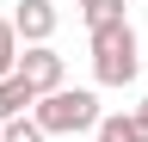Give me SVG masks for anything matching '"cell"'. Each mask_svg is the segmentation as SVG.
Wrapping results in <instances>:
<instances>
[{"label":"cell","instance_id":"4","mask_svg":"<svg viewBox=\"0 0 148 142\" xmlns=\"http://www.w3.org/2000/svg\"><path fill=\"white\" fill-rule=\"evenodd\" d=\"M12 31H18V43H49L56 37V0H18Z\"/></svg>","mask_w":148,"mask_h":142},{"label":"cell","instance_id":"1","mask_svg":"<svg viewBox=\"0 0 148 142\" xmlns=\"http://www.w3.org/2000/svg\"><path fill=\"white\" fill-rule=\"evenodd\" d=\"M99 93L92 86H56V93H43L31 105V123L43 136H86V130H99Z\"/></svg>","mask_w":148,"mask_h":142},{"label":"cell","instance_id":"7","mask_svg":"<svg viewBox=\"0 0 148 142\" xmlns=\"http://www.w3.org/2000/svg\"><path fill=\"white\" fill-rule=\"evenodd\" d=\"M18 74V31H12V19H0V80H12Z\"/></svg>","mask_w":148,"mask_h":142},{"label":"cell","instance_id":"10","mask_svg":"<svg viewBox=\"0 0 148 142\" xmlns=\"http://www.w3.org/2000/svg\"><path fill=\"white\" fill-rule=\"evenodd\" d=\"M130 117H136V130L148 136V99H142V105H136V111H130Z\"/></svg>","mask_w":148,"mask_h":142},{"label":"cell","instance_id":"6","mask_svg":"<svg viewBox=\"0 0 148 142\" xmlns=\"http://www.w3.org/2000/svg\"><path fill=\"white\" fill-rule=\"evenodd\" d=\"M92 136H99V142H148V136L136 130V117H123V111H117V117H99Z\"/></svg>","mask_w":148,"mask_h":142},{"label":"cell","instance_id":"8","mask_svg":"<svg viewBox=\"0 0 148 142\" xmlns=\"http://www.w3.org/2000/svg\"><path fill=\"white\" fill-rule=\"evenodd\" d=\"M86 12V31H99V25H117L123 19V0H92V6H80Z\"/></svg>","mask_w":148,"mask_h":142},{"label":"cell","instance_id":"2","mask_svg":"<svg viewBox=\"0 0 148 142\" xmlns=\"http://www.w3.org/2000/svg\"><path fill=\"white\" fill-rule=\"evenodd\" d=\"M136 68L142 62H136V31H130V19L92 31V80L99 86H130Z\"/></svg>","mask_w":148,"mask_h":142},{"label":"cell","instance_id":"11","mask_svg":"<svg viewBox=\"0 0 148 142\" xmlns=\"http://www.w3.org/2000/svg\"><path fill=\"white\" fill-rule=\"evenodd\" d=\"M74 6H92V0H74Z\"/></svg>","mask_w":148,"mask_h":142},{"label":"cell","instance_id":"3","mask_svg":"<svg viewBox=\"0 0 148 142\" xmlns=\"http://www.w3.org/2000/svg\"><path fill=\"white\" fill-rule=\"evenodd\" d=\"M18 80H25L37 99H43V93H56V86H62V56H56L49 43H31V49H18Z\"/></svg>","mask_w":148,"mask_h":142},{"label":"cell","instance_id":"5","mask_svg":"<svg viewBox=\"0 0 148 142\" xmlns=\"http://www.w3.org/2000/svg\"><path fill=\"white\" fill-rule=\"evenodd\" d=\"M31 105H37V93H31V86L18 80V74H12V80H0V123H12V117H25Z\"/></svg>","mask_w":148,"mask_h":142},{"label":"cell","instance_id":"9","mask_svg":"<svg viewBox=\"0 0 148 142\" xmlns=\"http://www.w3.org/2000/svg\"><path fill=\"white\" fill-rule=\"evenodd\" d=\"M0 142H43V130L31 117H12V123H0Z\"/></svg>","mask_w":148,"mask_h":142}]
</instances>
